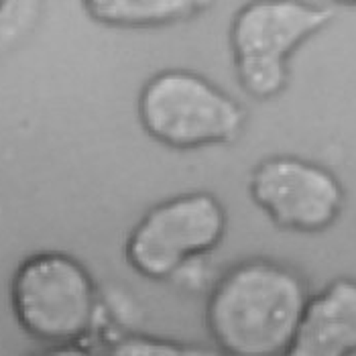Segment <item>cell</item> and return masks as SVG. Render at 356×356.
I'll use <instances>...</instances> for the list:
<instances>
[{
    "label": "cell",
    "mask_w": 356,
    "mask_h": 356,
    "mask_svg": "<svg viewBox=\"0 0 356 356\" xmlns=\"http://www.w3.org/2000/svg\"><path fill=\"white\" fill-rule=\"evenodd\" d=\"M307 302L309 289L298 271L248 259L214 283L206 326L226 356H287Z\"/></svg>",
    "instance_id": "6da1fadb"
},
{
    "label": "cell",
    "mask_w": 356,
    "mask_h": 356,
    "mask_svg": "<svg viewBox=\"0 0 356 356\" xmlns=\"http://www.w3.org/2000/svg\"><path fill=\"white\" fill-rule=\"evenodd\" d=\"M334 19L309 0H247L228 27V49L243 92L259 102L279 98L291 78V57Z\"/></svg>",
    "instance_id": "7a4b0ae2"
},
{
    "label": "cell",
    "mask_w": 356,
    "mask_h": 356,
    "mask_svg": "<svg viewBox=\"0 0 356 356\" xmlns=\"http://www.w3.org/2000/svg\"><path fill=\"white\" fill-rule=\"evenodd\" d=\"M137 116L147 137L173 151L230 145L247 127L241 102L188 67H165L149 76L138 92Z\"/></svg>",
    "instance_id": "3957f363"
},
{
    "label": "cell",
    "mask_w": 356,
    "mask_h": 356,
    "mask_svg": "<svg viewBox=\"0 0 356 356\" xmlns=\"http://www.w3.org/2000/svg\"><path fill=\"white\" fill-rule=\"evenodd\" d=\"M10 307L21 330L37 342L70 344L92 334L100 293L80 259L41 250L21 261L10 279Z\"/></svg>",
    "instance_id": "277c9868"
},
{
    "label": "cell",
    "mask_w": 356,
    "mask_h": 356,
    "mask_svg": "<svg viewBox=\"0 0 356 356\" xmlns=\"http://www.w3.org/2000/svg\"><path fill=\"white\" fill-rule=\"evenodd\" d=\"M228 214L210 192H186L155 204L124 241L127 265L149 281H169L210 254L226 236Z\"/></svg>",
    "instance_id": "5b68a950"
},
{
    "label": "cell",
    "mask_w": 356,
    "mask_h": 356,
    "mask_svg": "<svg viewBox=\"0 0 356 356\" xmlns=\"http://www.w3.org/2000/svg\"><path fill=\"white\" fill-rule=\"evenodd\" d=\"M248 193L277 228L302 234L328 230L344 208L340 179L324 165L293 155L263 159L250 171Z\"/></svg>",
    "instance_id": "8992f818"
},
{
    "label": "cell",
    "mask_w": 356,
    "mask_h": 356,
    "mask_svg": "<svg viewBox=\"0 0 356 356\" xmlns=\"http://www.w3.org/2000/svg\"><path fill=\"white\" fill-rule=\"evenodd\" d=\"M287 356H356V279H334L309 296Z\"/></svg>",
    "instance_id": "52a82bcc"
},
{
    "label": "cell",
    "mask_w": 356,
    "mask_h": 356,
    "mask_svg": "<svg viewBox=\"0 0 356 356\" xmlns=\"http://www.w3.org/2000/svg\"><path fill=\"white\" fill-rule=\"evenodd\" d=\"M83 13L100 27L157 31L200 19L214 0H80Z\"/></svg>",
    "instance_id": "ba28073f"
},
{
    "label": "cell",
    "mask_w": 356,
    "mask_h": 356,
    "mask_svg": "<svg viewBox=\"0 0 356 356\" xmlns=\"http://www.w3.org/2000/svg\"><path fill=\"white\" fill-rule=\"evenodd\" d=\"M186 342H175L151 334L131 332L118 336L104 356H184Z\"/></svg>",
    "instance_id": "9c48e42d"
},
{
    "label": "cell",
    "mask_w": 356,
    "mask_h": 356,
    "mask_svg": "<svg viewBox=\"0 0 356 356\" xmlns=\"http://www.w3.org/2000/svg\"><path fill=\"white\" fill-rule=\"evenodd\" d=\"M37 13V0H0V47L13 43Z\"/></svg>",
    "instance_id": "30bf717a"
},
{
    "label": "cell",
    "mask_w": 356,
    "mask_h": 356,
    "mask_svg": "<svg viewBox=\"0 0 356 356\" xmlns=\"http://www.w3.org/2000/svg\"><path fill=\"white\" fill-rule=\"evenodd\" d=\"M29 356H96L82 342H70V344H47L45 348L33 353Z\"/></svg>",
    "instance_id": "8fae6325"
},
{
    "label": "cell",
    "mask_w": 356,
    "mask_h": 356,
    "mask_svg": "<svg viewBox=\"0 0 356 356\" xmlns=\"http://www.w3.org/2000/svg\"><path fill=\"white\" fill-rule=\"evenodd\" d=\"M184 356H226L220 348H216L214 344L212 346H206V344H186V350Z\"/></svg>",
    "instance_id": "7c38bea8"
},
{
    "label": "cell",
    "mask_w": 356,
    "mask_h": 356,
    "mask_svg": "<svg viewBox=\"0 0 356 356\" xmlns=\"http://www.w3.org/2000/svg\"><path fill=\"white\" fill-rule=\"evenodd\" d=\"M328 4H336V6H356V0H324Z\"/></svg>",
    "instance_id": "4fadbf2b"
}]
</instances>
